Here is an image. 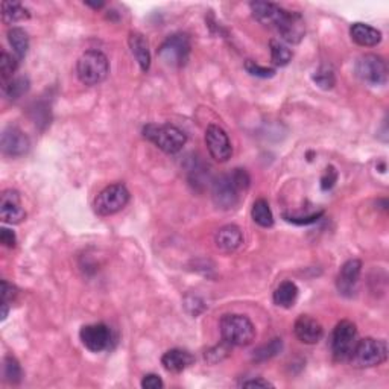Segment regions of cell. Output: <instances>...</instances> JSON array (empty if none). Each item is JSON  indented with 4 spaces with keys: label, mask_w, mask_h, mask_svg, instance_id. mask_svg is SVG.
Returning <instances> with one entry per match:
<instances>
[{
    "label": "cell",
    "mask_w": 389,
    "mask_h": 389,
    "mask_svg": "<svg viewBox=\"0 0 389 389\" xmlns=\"http://www.w3.org/2000/svg\"><path fill=\"white\" fill-rule=\"evenodd\" d=\"M360 272H362V262L357 260V258H351V260L342 265L336 278V286L340 293L345 295V297H351L356 292Z\"/></svg>",
    "instance_id": "obj_15"
},
{
    "label": "cell",
    "mask_w": 389,
    "mask_h": 389,
    "mask_svg": "<svg viewBox=\"0 0 389 389\" xmlns=\"http://www.w3.org/2000/svg\"><path fill=\"white\" fill-rule=\"evenodd\" d=\"M79 337L84 347L93 351L99 353L108 348L111 341V331L105 324H90V326H84L79 331Z\"/></svg>",
    "instance_id": "obj_12"
},
{
    "label": "cell",
    "mask_w": 389,
    "mask_h": 389,
    "mask_svg": "<svg viewBox=\"0 0 389 389\" xmlns=\"http://www.w3.org/2000/svg\"><path fill=\"white\" fill-rule=\"evenodd\" d=\"M30 85H31L30 79H27L26 76H17V78L10 79V81L3 82L2 91L6 99L16 100L23 96L25 93H27V90H30Z\"/></svg>",
    "instance_id": "obj_25"
},
{
    "label": "cell",
    "mask_w": 389,
    "mask_h": 389,
    "mask_svg": "<svg viewBox=\"0 0 389 389\" xmlns=\"http://www.w3.org/2000/svg\"><path fill=\"white\" fill-rule=\"evenodd\" d=\"M8 41L12 47L14 55H16L19 60L25 58L27 49H30V37H27L25 30H21V27H12L8 32Z\"/></svg>",
    "instance_id": "obj_24"
},
{
    "label": "cell",
    "mask_w": 389,
    "mask_h": 389,
    "mask_svg": "<svg viewBox=\"0 0 389 389\" xmlns=\"http://www.w3.org/2000/svg\"><path fill=\"white\" fill-rule=\"evenodd\" d=\"M388 359V344L384 340L365 337L357 341L350 356V362L356 368H373Z\"/></svg>",
    "instance_id": "obj_4"
},
{
    "label": "cell",
    "mask_w": 389,
    "mask_h": 389,
    "mask_svg": "<svg viewBox=\"0 0 389 389\" xmlns=\"http://www.w3.org/2000/svg\"><path fill=\"white\" fill-rule=\"evenodd\" d=\"M357 329L351 321H341L337 324L333 337H331V350L336 360H350L353 350L357 344Z\"/></svg>",
    "instance_id": "obj_7"
},
{
    "label": "cell",
    "mask_w": 389,
    "mask_h": 389,
    "mask_svg": "<svg viewBox=\"0 0 389 389\" xmlns=\"http://www.w3.org/2000/svg\"><path fill=\"white\" fill-rule=\"evenodd\" d=\"M164 386L163 380L157 374H146L142 380V388L143 389H162Z\"/></svg>",
    "instance_id": "obj_37"
},
{
    "label": "cell",
    "mask_w": 389,
    "mask_h": 389,
    "mask_svg": "<svg viewBox=\"0 0 389 389\" xmlns=\"http://www.w3.org/2000/svg\"><path fill=\"white\" fill-rule=\"evenodd\" d=\"M0 218L11 225L20 224L26 219V212L21 205V198L17 190H5L0 197Z\"/></svg>",
    "instance_id": "obj_11"
},
{
    "label": "cell",
    "mask_w": 389,
    "mask_h": 389,
    "mask_svg": "<svg viewBox=\"0 0 389 389\" xmlns=\"http://www.w3.org/2000/svg\"><path fill=\"white\" fill-rule=\"evenodd\" d=\"M190 38L186 34H175L158 49V58L170 67H183L190 55Z\"/></svg>",
    "instance_id": "obj_6"
},
{
    "label": "cell",
    "mask_w": 389,
    "mask_h": 389,
    "mask_svg": "<svg viewBox=\"0 0 389 389\" xmlns=\"http://www.w3.org/2000/svg\"><path fill=\"white\" fill-rule=\"evenodd\" d=\"M249 8L251 12H253V17L258 23L269 27H277L278 21L285 12L282 6L271 2H251Z\"/></svg>",
    "instance_id": "obj_17"
},
{
    "label": "cell",
    "mask_w": 389,
    "mask_h": 389,
    "mask_svg": "<svg viewBox=\"0 0 389 389\" xmlns=\"http://www.w3.org/2000/svg\"><path fill=\"white\" fill-rule=\"evenodd\" d=\"M245 70H247L251 76H257V78H272L276 75V69L263 67L253 60L245 61Z\"/></svg>",
    "instance_id": "obj_33"
},
{
    "label": "cell",
    "mask_w": 389,
    "mask_h": 389,
    "mask_svg": "<svg viewBox=\"0 0 389 389\" xmlns=\"http://www.w3.org/2000/svg\"><path fill=\"white\" fill-rule=\"evenodd\" d=\"M293 331L295 336H297L302 344L307 345L318 344L324 335V329L321 324L309 315H301L300 318L295 321Z\"/></svg>",
    "instance_id": "obj_16"
},
{
    "label": "cell",
    "mask_w": 389,
    "mask_h": 389,
    "mask_svg": "<svg viewBox=\"0 0 389 389\" xmlns=\"http://www.w3.org/2000/svg\"><path fill=\"white\" fill-rule=\"evenodd\" d=\"M222 341L232 347H245L254 341L256 329L247 316L243 315H225L219 324Z\"/></svg>",
    "instance_id": "obj_1"
},
{
    "label": "cell",
    "mask_w": 389,
    "mask_h": 389,
    "mask_svg": "<svg viewBox=\"0 0 389 389\" xmlns=\"http://www.w3.org/2000/svg\"><path fill=\"white\" fill-rule=\"evenodd\" d=\"M2 153L8 157H21L30 151L31 142L27 135L20 131L16 126H8L2 133V140H0Z\"/></svg>",
    "instance_id": "obj_14"
},
{
    "label": "cell",
    "mask_w": 389,
    "mask_h": 389,
    "mask_svg": "<svg viewBox=\"0 0 389 389\" xmlns=\"http://www.w3.org/2000/svg\"><path fill=\"white\" fill-rule=\"evenodd\" d=\"M128 45L134 58L139 63L142 71H148L151 67V54L146 38L140 32H131L128 38Z\"/></svg>",
    "instance_id": "obj_21"
},
{
    "label": "cell",
    "mask_w": 389,
    "mask_h": 389,
    "mask_svg": "<svg viewBox=\"0 0 389 389\" xmlns=\"http://www.w3.org/2000/svg\"><path fill=\"white\" fill-rule=\"evenodd\" d=\"M336 181H337V172H336L333 166H329L326 172H324L322 178H321V189L322 190H330L331 187L335 186Z\"/></svg>",
    "instance_id": "obj_36"
},
{
    "label": "cell",
    "mask_w": 389,
    "mask_h": 389,
    "mask_svg": "<svg viewBox=\"0 0 389 389\" xmlns=\"http://www.w3.org/2000/svg\"><path fill=\"white\" fill-rule=\"evenodd\" d=\"M16 295H17L16 287L3 280L2 282V320H6V316H8L10 302L14 301Z\"/></svg>",
    "instance_id": "obj_32"
},
{
    "label": "cell",
    "mask_w": 389,
    "mask_h": 389,
    "mask_svg": "<svg viewBox=\"0 0 389 389\" xmlns=\"http://www.w3.org/2000/svg\"><path fill=\"white\" fill-rule=\"evenodd\" d=\"M76 74L82 84L98 85L104 82L108 74H110V63L99 50H87L78 60Z\"/></svg>",
    "instance_id": "obj_2"
},
{
    "label": "cell",
    "mask_w": 389,
    "mask_h": 389,
    "mask_svg": "<svg viewBox=\"0 0 389 389\" xmlns=\"http://www.w3.org/2000/svg\"><path fill=\"white\" fill-rule=\"evenodd\" d=\"M194 362V357L189 351L174 348L166 351L162 357V364L170 373H181Z\"/></svg>",
    "instance_id": "obj_20"
},
{
    "label": "cell",
    "mask_w": 389,
    "mask_h": 389,
    "mask_svg": "<svg viewBox=\"0 0 389 389\" xmlns=\"http://www.w3.org/2000/svg\"><path fill=\"white\" fill-rule=\"evenodd\" d=\"M205 145L216 162L225 163L232 158L233 146L227 133L218 125H210L205 131Z\"/></svg>",
    "instance_id": "obj_9"
},
{
    "label": "cell",
    "mask_w": 389,
    "mask_h": 389,
    "mask_svg": "<svg viewBox=\"0 0 389 389\" xmlns=\"http://www.w3.org/2000/svg\"><path fill=\"white\" fill-rule=\"evenodd\" d=\"M276 30L278 31L280 35H282V38L286 43H291V45H297V43L304 38L306 34L304 20H302L301 14L291 12L286 10L283 12L282 19H280Z\"/></svg>",
    "instance_id": "obj_13"
},
{
    "label": "cell",
    "mask_w": 389,
    "mask_h": 389,
    "mask_svg": "<svg viewBox=\"0 0 389 389\" xmlns=\"http://www.w3.org/2000/svg\"><path fill=\"white\" fill-rule=\"evenodd\" d=\"M143 135L166 154H177L186 145L187 137L174 125L149 124L143 128Z\"/></svg>",
    "instance_id": "obj_3"
},
{
    "label": "cell",
    "mask_w": 389,
    "mask_h": 389,
    "mask_svg": "<svg viewBox=\"0 0 389 389\" xmlns=\"http://www.w3.org/2000/svg\"><path fill=\"white\" fill-rule=\"evenodd\" d=\"M212 197L214 205L221 210H232L239 201V189L230 175H222L213 183Z\"/></svg>",
    "instance_id": "obj_10"
},
{
    "label": "cell",
    "mask_w": 389,
    "mask_h": 389,
    "mask_svg": "<svg viewBox=\"0 0 389 389\" xmlns=\"http://www.w3.org/2000/svg\"><path fill=\"white\" fill-rule=\"evenodd\" d=\"M356 74L364 82L370 85H384L388 78V67L385 60L379 55H362L356 63Z\"/></svg>",
    "instance_id": "obj_8"
},
{
    "label": "cell",
    "mask_w": 389,
    "mask_h": 389,
    "mask_svg": "<svg viewBox=\"0 0 389 389\" xmlns=\"http://www.w3.org/2000/svg\"><path fill=\"white\" fill-rule=\"evenodd\" d=\"M313 81L322 90L333 89L335 84H336L335 71L331 70V67H329V66H321V67H318V69L315 70Z\"/></svg>",
    "instance_id": "obj_29"
},
{
    "label": "cell",
    "mask_w": 389,
    "mask_h": 389,
    "mask_svg": "<svg viewBox=\"0 0 389 389\" xmlns=\"http://www.w3.org/2000/svg\"><path fill=\"white\" fill-rule=\"evenodd\" d=\"M350 37L359 46L373 47L381 41V32L366 23H355L350 27Z\"/></svg>",
    "instance_id": "obj_18"
},
{
    "label": "cell",
    "mask_w": 389,
    "mask_h": 389,
    "mask_svg": "<svg viewBox=\"0 0 389 389\" xmlns=\"http://www.w3.org/2000/svg\"><path fill=\"white\" fill-rule=\"evenodd\" d=\"M283 348L282 340H272L269 344L262 345L260 348L254 351V360L257 362H262V360H268L274 356H277L280 351Z\"/></svg>",
    "instance_id": "obj_31"
},
{
    "label": "cell",
    "mask_w": 389,
    "mask_h": 389,
    "mask_svg": "<svg viewBox=\"0 0 389 389\" xmlns=\"http://www.w3.org/2000/svg\"><path fill=\"white\" fill-rule=\"evenodd\" d=\"M0 242H2L5 247L14 248L17 243V237H16V234H14V232H11V230L2 228V230H0Z\"/></svg>",
    "instance_id": "obj_38"
},
{
    "label": "cell",
    "mask_w": 389,
    "mask_h": 389,
    "mask_svg": "<svg viewBox=\"0 0 389 389\" xmlns=\"http://www.w3.org/2000/svg\"><path fill=\"white\" fill-rule=\"evenodd\" d=\"M298 298V287L292 282H283L280 283L278 287L272 295L274 304L278 307L289 309L295 304V301Z\"/></svg>",
    "instance_id": "obj_22"
},
{
    "label": "cell",
    "mask_w": 389,
    "mask_h": 389,
    "mask_svg": "<svg viewBox=\"0 0 389 389\" xmlns=\"http://www.w3.org/2000/svg\"><path fill=\"white\" fill-rule=\"evenodd\" d=\"M128 203L129 190L126 189L125 184L118 183L105 187V189L98 194L93 208H95L96 214L99 216H111L120 212L122 208H125Z\"/></svg>",
    "instance_id": "obj_5"
},
{
    "label": "cell",
    "mask_w": 389,
    "mask_h": 389,
    "mask_svg": "<svg viewBox=\"0 0 389 389\" xmlns=\"http://www.w3.org/2000/svg\"><path fill=\"white\" fill-rule=\"evenodd\" d=\"M31 17L23 5L17 2H3L2 3V19L6 25H14L19 21H25Z\"/></svg>",
    "instance_id": "obj_23"
},
{
    "label": "cell",
    "mask_w": 389,
    "mask_h": 389,
    "mask_svg": "<svg viewBox=\"0 0 389 389\" xmlns=\"http://www.w3.org/2000/svg\"><path fill=\"white\" fill-rule=\"evenodd\" d=\"M243 243V234L239 227L225 225L216 233V247L225 251V253H233Z\"/></svg>",
    "instance_id": "obj_19"
},
{
    "label": "cell",
    "mask_w": 389,
    "mask_h": 389,
    "mask_svg": "<svg viewBox=\"0 0 389 389\" xmlns=\"http://www.w3.org/2000/svg\"><path fill=\"white\" fill-rule=\"evenodd\" d=\"M251 216L257 225L263 228H269L274 225V214L271 212V207L268 201L265 199H257L253 204V210H251Z\"/></svg>",
    "instance_id": "obj_26"
},
{
    "label": "cell",
    "mask_w": 389,
    "mask_h": 389,
    "mask_svg": "<svg viewBox=\"0 0 389 389\" xmlns=\"http://www.w3.org/2000/svg\"><path fill=\"white\" fill-rule=\"evenodd\" d=\"M241 386H243V388H274V385L271 384V381L265 380V379L245 380V381H242Z\"/></svg>",
    "instance_id": "obj_39"
},
{
    "label": "cell",
    "mask_w": 389,
    "mask_h": 389,
    "mask_svg": "<svg viewBox=\"0 0 389 389\" xmlns=\"http://www.w3.org/2000/svg\"><path fill=\"white\" fill-rule=\"evenodd\" d=\"M3 377L6 381H10L12 385H17L23 379V371L19 360L12 356H6L3 360Z\"/></svg>",
    "instance_id": "obj_28"
},
{
    "label": "cell",
    "mask_w": 389,
    "mask_h": 389,
    "mask_svg": "<svg viewBox=\"0 0 389 389\" xmlns=\"http://www.w3.org/2000/svg\"><path fill=\"white\" fill-rule=\"evenodd\" d=\"M232 179H233V183L236 184L237 189H239V192L242 190H247L248 187H249V175L247 174V170H243V169H236L232 175Z\"/></svg>",
    "instance_id": "obj_35"
},
{
    "label": "cell",
    "mask_w": 389,
    "mask_h": 389,
    "mask_svg": "<svg viewBox=\"0 0 389 389\" xmlns=\"http://www.w3.org/2000/svg\"><path fill=\"white\" fill-rule=\"evenodd\" d=\"M271 60L277 67H285L292 60V50L287 47L283 41L271 40Z\"/></svg>",
    "instance_id": "obj_27"
},
{
    "label": "cell",
    "mask_w": 389,
    "mask_h": 389,
    "mask_svg": "<svg viewBox=\"0 0 389 389\" xmlns=\"http://www.w3.org/2000/svg\"><path fill=\"white\" fill-rule=\"evenodd\" d=\"M19 61L20 60L16 55H10L6 52H2V55H0V76H2L3 82L12 79V75L16 74L19 67Z\"/></svg>",
    "instance_id": "obj_30"
},
{
    "label": "cell",
    "mask_w": 389,
    "mask_h": 389,
    "mask_svg": "<svg viewBox=\"0 0 389 389\" xmlns=\"http://www.w3.org/2000/svg\"><path fill=\"white\" fill-rule=\"evenodd\" d=\"M228 347H232V345H228L227 342H224L222 345H218V347H216V348L205 353V359H208L213 364L221 362L222 359L228 356Z\"/></svg>",
    "instance_id": "obj_34"
}]
</instances>
